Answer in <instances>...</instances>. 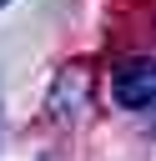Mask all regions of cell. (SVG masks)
Wrapping results in <instances>:
<instances>
[{"label":"cell","mask_w":156,"mask_h":161,"mask_svg":"<svg viewBox=\"0 0 156 161\" xmlns=\"http://www.w3.org/2000/svg\"><path fill=\"white\" fill-rule=\"evenodd\" d=\"M111 101L121 111H156V55H126L111 65Z\"/></svg>","instance_id":"obj_1"},{"label":"cell","mask_w":156,"mask_h":161,"mask_svg":"<svg viewBox=\"0 0 156 161\" xmlns=\"http://www.w3.org/2000/svg\"><path fill=\"white\" fill-rule=\"evenodd\" d=\"M5 5H10V0H0V10H5Z\"/></svg>","instance_id":"obj_3"},{"label":"cell","mask_w":156,"mask_h":161,"mask_svg":"<svg viewBox=\"0 0 156 161\" xmlns=\"http://www.w3.org/2000/svg\"><path fill=\"white\" fill-rule=\"evenodd\" d=\"M86 111H91V65L86 60H70V65H60V75H55V86L45 96V116L60 121V126H70Z\"/></svg>","instance_id":"obj_2"}]
</instances>
